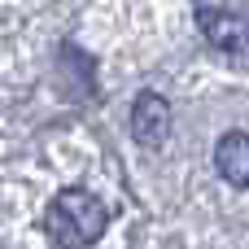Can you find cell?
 I'll return each mask as SVG.
<instances>
[{
  "label": "cell",
  "mask_w": 249,
  "mask_h": 249,
  "mask_svg": "<svg viewBox=\"0 0 249 249\" xmlns=\"http://www.w3.org/2000/svg\"><path fill=\"white\" fill-rule=\"evenodd\" d=\"M109 228V210L88 188H61L44 210V232L61 249H88Z\"/></svg>",
  "instance_id": "obj_1"
},
{
  "label": "cell",
  "mask_w": 249,
  "mask_h": 249,
  "mask_svg": "<svg viewBox=\"0 0 249 249\" xmlns=\"http://www.w3.org/2000/svg\"><path fill=\"white\" fill-rule=\"evenodd\" d=\"M197 31H201V39H206L210 48H219V53H236V57L249 53V18L245 13L206 4V9H197Z\"/></svg>",
  "instance_id": "obj_2"
},
{
  "label": "cell",
  "mask_w": 249,
  "mask_h": 249,
  "mask_svg": "<svg viewBox=\"0 0 249 249\" xmlns=\"http://www.w3.org/2000/svg\"><path fill=\"white\" fill-rule=\"evenodd\" d=\"M131 136L144 149L166 144V136H171V101L162 92H140L131 101Z\"/></svg>",
  "instance_id": "obj_3"
},
{
  "label": "cell",
  "mask_w": 249,
  "mask_h": 249,
  "mask_svg": "<svg viewBox=\"0 0 249 249\" xmlns=\"http://www.w3.org/2000/svg\"><path fill=\"white\" fill-rule=\"evenodd\" d=\"M214 166L232 188H249V131H228L214 144Z\"/></svg>",
  "instance_id": "obj_4"
}]
</instances>
